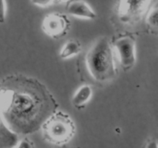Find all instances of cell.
Here are the masks:
<instances>
[{"instance_id":"obj_2","label":"cell","mask_w":158,"mask_h":148,"mask_svg":"<svg viewBox=\"0 0 158 148\" xmlns=\"http://www.w3.org/2000/svg\"><path fill=\"white\" fill-rule=\"evenodd\" d=\"M85 61L89 74L96 81H110L117 75L112 46L106 37L99 39L91 46Z\"/></svg>"},{"instance_id":"obj_11","label":"cell","mask_w":158,"mask_h":148,"mask_svg":"<svg viewBox=\"0 0 158 148\" xmlns=\"http://www.w3.org/2000/svg\"><path fill=\"white\" fill-rule=\"evenodd\" d=\"M147 23L151 31H153L154 33L158 34V8L154 9L150 12Z\"/></svg>"},{"instance_id":"obj_14","label":"cell","mask_w":158,"mask_h":148,"mask_svg":"<svg viewBox=\"0 0 158 148\" xmlns=\"http://www.w3.org/2000/svg\"><path fill=\"white\" fill-rule=\"evenodd\" d=\"M36 6H40V7H47V6H50V5L56 3L55 1H50V0H47V1H34L32 2Z\"/></svg>"},{"instance_id":"obj_9","label":"cell","mask_w":158,"mask_h":148,"mask_svg":"<svg viewBox=\"0 0 158 148\" xmlns=\"http://www.w3.org/2000/svg\"><path fill=\"white\" fill-rule=\"evenodd\" d=\"M93 95V89L89 85H83L80 86L72 98V103L77 108H81L84 106Z\"/></svg>"},{"instance_id":"obj_12","label":"cell","mask_w":158,"mask_h":148,"mask_svg":"<svg viewBox=\"0 0 158 148\" xmlns=\"http://www.w3.org/2000/svg\"><path fill=\"white\" fill-rule=\"evenodd\" d=\"M6 2L0 0V23H4L6 18Z\"/></svg>"},{"instance_id":"obj_5","label":"cell","mask_w":158,"mask_h":148,"mask_svg":"<svg viewBox=\"0 0 158 148\" xmlns=\"http://www.w3.org/2000/svg\"><path fill=\"white\" fill-rule=\"evenodd\" d=\"M114 46L117 52L120 65L125 70H129L136 63V41L131 35L119 37Z\"/></svg>"},{"instance_id":"obj_8","label":"cell","mask_w":158,"mask_h":148,"mask_svg":"<svg viewBox=\"0 0 158 148\" xmlns=\"http://www.w3.org/2000/svg\"><path fill=\"white\" fill-rule=\"evenodd\" d=\"M18 143V134L7 126L0 111V148H12Z\"/></svg>"},{"instance_id":"obj_15","label":"cell","mask_w":158,"mask_h":148,"mask_svg":"<svg viewBox=\"0 0 158 148\" xmlns=\"http://www.w3.org/2000/svg\"><path fill=\"white\" fill-rule=\"evenodd\" d=\"M146 148H158V143L157 140H151L147 143Z\"/></svg>"},{"instance_id":"obj_3","label":"cell","mask_w":158,"mask_h":148,"mask_svg":"<svg viewBox=\"0 0 158 148\" xmlns=\"http://www.w3.org/2000/svg\"><path fill=\"white\" fill-rule=\"evenodd\" d=\"M45 139L50 143L62 145L68 143L75 135L73 121L65 113L55 112L42 126Z\"/></svg>"},{"instance_id":"obj_10","label":"cell","mask_w":158,"mask_h":148,"mask_svg":"<svg viewBox=\"0 0 158 148\" xmlns=\"http://www.w3.org/2000/svg\"><path fill=\"white\" fill-rule=\"evenodd\" d=\"M81 51L82 46L80 42L77 39H70L62 48L60 56L63 60H66L78 55Z\"/></svg>"},{"instance_id":"obj_7","label":"cell","mask_w":158,"mask_h":148,"mask_svg":"<svg viewBox=\"0 0 158 148\" xmlns=\"http://www.w3.org/2000/svg\"><path fill=\"white\" fill-rule=\"evenodd\" d=\"M66 11L69 14L78 18L94 19L97 17V14L94 9L84 1L67 2Z\"/></svg>"},{"instance_id":"obj_6","label":"cell","mask_w":158,"mask_h":148,"mask_svg":"<svg viewBox=\"0 0 158 148\" xmlns=\"http://www.w3.org/2000/svg\"><path fill=\"white\" fill-rule=\"evenodd\" d=\"M45 33L53 39L64 36L70 28V21L64 14L52 12L45 16L42 23Z\"/></svg>"},{"instance_id":"obj_1","label":"cell","mask_w":158,"mask_h":148,"mask_svg":"<svg viewBox=\"0 0 158 148\" xmlns=\"http://www.w3.org/2000/svg\"><path fill=\"white\" fill-rule=\"evenodd\" d=\"M53 98L38 80L13 76L0 83V111L15 134L37 130L52 115Z\"/></svg>"},{"instance_id":"obj_4","label":"cell","mask_w":158,"mask_h":148,"mask_svg":"<svg viewBox=\"0 0 158 148\" xmlns=\"http://www.w3.org/2000/svg\"><path fill=\"white\" fill-rule=\"evenodd\" d=\"M151 4V1H120L117 6V15L123 23L133 24L144 16L149 10Z\"/></svg>"},{"instance_id":"obj_13","label":"cell","mask_w":158,"mask_h":148,"mask_svg":"<svg viewBox=\"0 0 158 148\" xmlns=\"http://www.w3.org/2000/svg\"><path fill=\"white\" fill-rule=\"evenodd\" d=\"M17 148H33V146H32V142L29 141L27 139H24L19 143Z\"/></svg>"}]
</instances>
